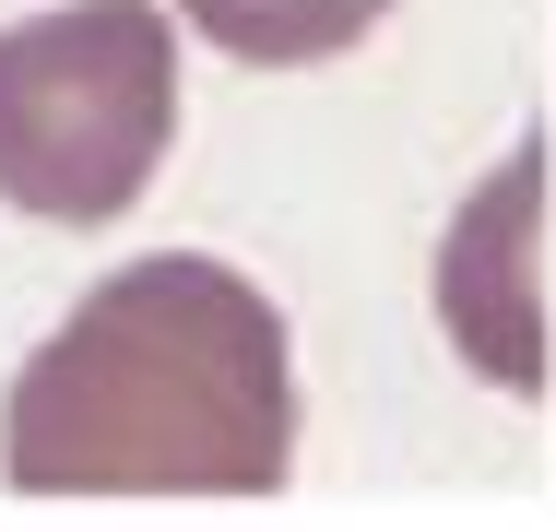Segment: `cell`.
I'll list each match as a JSON object with an SVG mask.
<instances>
[{"instance_id": "obj_2", "label": "cell", "mask_w": 556, "mask_h": 532, "mask_svg": "<svg viewBox=\"0 0 556 532\" xmlns=\"http://www.w3.org/2000/svg\"><path fill=\"white\" fill-rule=\"evenodd\" d=\"M178 142V24L154 0H60L0 24V202L118 225Z\"/></svg>"}, {"instance_id": "obj_1", "label": "cell", "mask_w": 556, "mask_h": 532, "mask_svg": "<svg viewBox=\"0 0 556 532\" xmlns=\"http://www.w3.org/2000/svg\"><path fill=\"white\" fill-rule=\"evenodd\" d=\"M0 473L24 497H273L296 473V367L273 296L190 249L108 273L24 355Z\"/></svg>"}, {"instance_id": "obj_3", "label": "cell", "mask_w": 556, "mask_h": 532, "mask_svg": "<svg viewBox=\"0 0 556 532\" xmlns=\"http://www.w3.org/2000/svg\"><path fill=\"white\" fill-rule=\"evenodd\" d=\"M439 331L485 391H545V142H509L462 190L439 237Z\"/></svg>"}, {"instance_id": "obj_4", "label": "cell", "mask_w": 556, "mask_h": 532, "mask_svg": "<svg viewBox=\"0 0 556 532\" xmlns=\"http://www.w3.org/2000/svg\"><path fill=\"white\" fill-rule=\"evenodd\" d=\"M391 0H178L190 36H214L225 60L249 72H308V60H343Z\"/></svg>"}]
</instances>
